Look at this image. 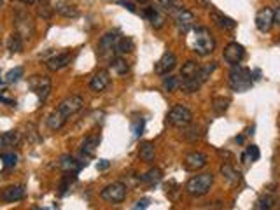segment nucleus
<instances>
[{
  "label": "nucleus",
  "mask_w": 280,
  "mask_h": 210,
  "mask_svg": "<svg viewBox=\"0 0 280 210\" xmlns=\"http://www.w3.org/2000/svg\"><path fill=\"white\" fill-rule=\"evenodd\" d=\"M275 203H277V198L273 195H263V196H259V198L256 200L254 209H258V210L273 209V207H275Z\"/></svg>",
  "instance_id": "obj_30"
},
{
  "label": "nucleus",
  "mask_w": 280,
  "mask_h": 210,
  "mask_svg": "<svg viewBox=\"0 0 280 210\" xmlns=\"http://www.w3.org/2000/svg\"><path fill=\"white\" fill-rule=\"evenodd\" d=\"M261 158V153H259L258 146H249L245 149V153L242 154V161L244 163H252V161H258Z\"/></svg>",
  "instance_id": "obj_33"
},
{
  "label": "nucleus",
  "mask_w": 280,
  "mask_h": 210,
  "mask_svg": "<svg viewBox=\"0 0 280 210\" xmlns=\"http://www.w3.org/2000/svg\"><path fill=\"white\" fill-rule=\"evenodd\" d=\"M221 175L224 177V181H228L231 186H238L242 182V174L237 172L230 163H223L221 165Z\"/></svg>",
  "instance_id": "obj_19"
},
{
  "label": "nucleus",
  "mask_w": 280,
  "mask_h": 210,
  "mask_svg": "<svg viewBox=\"0 0 280 210\" xmlns=\"http://www.w3.org/2000/svg\"><path fill=\"white\" fill-rule=\"evenodd\" d=\"M166 123L170 126H175V128H186L193 123V114L184 105H173L166 114Z\"/></svg>",
  "instance_id": "obj_5"
},
{
  "label": "nucleus",
  "mask_w": 280,
  "mask_h": 210,
  "mask_svg": "<svg viewBox=\"0 0 280 210\" xmlns=\"http://www.w3.org/2000/svg\"><path fill=\"white\" fill-rule=\"evenodd\" d=\"M179 86H180V79L179 77H172V75H168V77L163 79V89H165L166 93L175 91Z\"/></svg>",
  "instance_id": "obj_35"
},
{
  "label": "nucleus",
  "mask_w": 280,
  "mask_h": 210,
  "mask_svg": "<svg viewBox=\"0 0 280 210\" xmlns=\"http://www.w3.org/2000/svg\"><path fill=\"white\" fill-rule=\"evenodd\" d=\"M235 140H237L238 144H242V142H244V137L240 135V137H237V139H235Z\"/></svg>",
  "instance_id": "obj_50"
},
{
  "label": "nucleus",
  "mask_w": 280,
  "mask_h": 210,
  "mask_svg": "<svg viewBox=\"0 0 280 210\" xmlns=\"http://www.w3.org/2000/svg\"><path fill=\"white\" fill-rule=\"evenodd\" d=\"M214 184V175L212 174H200L194 175L193 179H189L186 184V193L189 196H203L210 191Z\"/></svg>",
  "instance_id": "obj_4"
},
{
  "label": "nucleus",
  "mask_w": 280,
  "mask_h": 210,
  "mask_svg": "<svg viewBox=\"0 0 280 210\" xmlns=\"http://www.w3.org/2000/svg\"><path fill=\"white\" fill-rule=\"evenodd\" d=\"M0 102H4V103H9V105H11V107H14L16 105V102L12 98H9L7 95H5V93H0Z\"/></svg>",
  "instance_id": "obj_43"
},
{
  "label": "nucleus",
  "mask_w": 280,
  "mask_h": 210,
  "mask_svg": "<svg viewBox=\"0 0 280 210\" xmlns=\"http://www.w3.org/2000/svg\"><path fill=\"white\" fill-rule=\"evenodd\" d=\"M177 65V58L173 53H170V51H166L165 54H163L161 58L158 60V63H156V74L159 75H168L170 72L175 68Z\"/></svg>",
  "instance_id": "obj_15"
},
{
  "label": "nucleus",
  "mask_w": 280,
  "mask_h": 210,
  "mask_svg": "<svg viewBox=\"0 0 280 210\" xmlns=\"http://www.w3.org/2000/svg\"><path fill=\"white\" fill-rule=\"evenodd\" d=\"M170 14H172V18L175 19V25L179 26L180 32H189L191 28H193L194 21H196V18H194V14L191 11H187L186 7H175L173 5L172 9H170Z\"/></svg>",
  "instance_id": "obj_9"
},
{
  "label": "nucleus",
  "mask_w": 280,
  "mask_h": 210,
  "mask_svg": "<svg viewBox=\"0 0 280 210\" xmlns=\"http://www.w3.org/2000/svg\"><path fill=\"white\" fill-rule=\"evenodd\" d=\"M60 168L63 172H74V174H77V172L83 168V163H79L74 156L65 154V156L60 158Z\"/></svg>",
  "instance_id": "obj_20"
},
{
  "label": "nucleus",
  "mask_w": 280,
  "mask_h": 210,
  "mask_svg": "<svg viewBox=\"0 0 280 210\" xmlns=\"http://www.w3.org/2000/svg\"><path fill=\"white\" fill-rule=\"evenodd\" d=\"M70 61H72V54L70 53H60V54L51 56L49 60L46 61V67H47V70H51V72H58V70H61V68L67 67Z\"/></svg>",
  "instance_id": "obj_16"
},
{
  "label": "nucleus",
  "mask_w": 280,
  "mask_h": 210,
  "mask_svg": "<svg viewBox=\"0 0 280 210\" xmlns=\"http://www.w3.org/2000/svg\"><path fill=\"white\" fill-rule=\"evenodd\" d=\"M0 82H2V77H0Z\"/></svg>",
  "instance_id": "obj_51"
},
{
  "label": "nucleus",
  "mask_w": 280,
  "mask_h": 210,
  "mask_svg": "<svg viewBox=\"0 0 280 210\" xmlns=\"http://www.w3.org/2000/svg\"><path fill=\"white\" fill-rule=\"evenodd\" d=\"M19 142H21V133H19L18 130H12V132L0 133V151L11 149V147H16Z\"/></svg>",
  "instance_id": "obj_18"
},
{
  "label": "nucleus",
  "mask_w": 280,
  "mask_h": 210,
  "mask_svg": "<svg viewBox=\"0 0 280 210\" xmlns=\"http://www.w3.org/2000/svg\"><path fill=\"white\" fill-rule=\"evenodd\" d=\"M212 107H214V112H216V114H224V112L228 111V107H230V98L217 96V98H214Z\"/></svg>",
  "instance_id": "obj_34"
},
{
  "label": "nucleus",
  "mask_w": 280,
  "mask_h": 210,
  "mask_svg": "<svg viewBox=\"0 0 280 210\" xmlns=\"http://www.w3.org/2000/svg\"><path fill=\"white\" fill-rule=\"evenodd\" d=\"M111 68L118 75H125V74H128L130 65H128V61H126L123 56H118V58H114V60H111Z\"/></svg>",
  "instance_id": "obj_28"
},
{
  "label": "nucleus",
  "mask_w": 280,
  "mask_h": 210,
  "mask_svg": "<svg viewBox=\"0 0 280 210\" xmlns=\"http://www.w3.org/2000/svg\"><path fill=\"white\" fill-rule=\"evenodd\" d=\"M210 18H212V21L223 30H233L235 26H237V21H233L231 18H228V16L221 14V12H217V11L210 12Z\"/></svg>",
  "instance_id": "obj_21"
},
{
  "label": "nucleus",
  "mask_w": 280,
  "mask_h": 210,
  "mask_svg": "<svg viewBox=\"0 0 280 210\" xmlns=\"http://www.w3.org/2000/svg\"><path fill=\"white\" fill-rule=\"evenodd\" d=\"M201 84H203V81H201L200 77L180 79V86H179V88L182 89L184 93H187V95H191V93L198 91V89L201 88Z\"/></svg>",
  "instance_id": "obj_25"
},
{
  "label": "nucleus",
  "mask_w": 280,
  "mask_h": 210,
  "mask_svg": "<svg viewBox=\"0 0 280 210\" xmlns=\"http://www.w3.org/2000/svg\"><path fill=\"white\" fill-rule=\"evenodd\" d=\"M119 35L116 32H107L105 35H102V39L98 40L97 46V54L100 58H107L112 51H116V42H118Z\"/></svg>",
  "instance_id": "obj_11"
},
{
  "label": "nucleus",
  "mask_w": 280,
  "mask_h": 210,
  "mask_svg": "<svg viewBox=\"0 0 280 210\" xmlns=\"http://www.w3.org/2000/svg\"><path fill=\"white\" fill-rule=\"evenodd\" d=\"M23 37L19 35L18 32H14L12 33L11 37H9V40H7V47H9V51L11 53H19V51L23 49Z\"/></svg>",
  "instance_id": "obj_32"
},
{
  "label": "nucleus",
  "mask_w": 280,
  "mask_h": 210,
  "mask_svg": "<svg viewBox=\"0 0 280 210\" xmlns=\"http://www.w3.org/2000/svg\"><path fill=\"white\" fill-rule=\"evenodd\" d=\"M14 26L16 32L23 37V39H30L35 33V23H33V18L30 16V12L26 11H18L14 14Z\"/></svg>",
  "instance_id": "obj_7"
},
{
  "label": "nucleus",
  "mask_w": 280,
  "mask_h": 210,
  "mask_svg": "<svg viewBox=\"0 0 280 210\" xmlns=\"http://www.w3.org/2000/svg\"><path fill=\"white\" fill-rule=\"evenodd\" d=\"M252 82H254V77H252V72L245 67H240V65H235L230 72V88L233 91L244 93L249 91L252 88Z\"/></svg>",
  "instance_id": "obj_3"
},
{
  "label": "nucleus",
  "mask_w": 280,
  "mask_h": 210,
  "mask_svg": "<svg viewBox=\"0 0 280 210\" xmlns=\"http://www.w3.org/2000/svg\"><path fill=\"white\" fill-rule=\"evenodd\" d=\"M28 88L39 96V103H44L51 93V79L47 75H32L28 79Z\"/></svg>",
  "instance_id": "obj_8"
},
{
  "label": "nucleus",
  "mask_w": 280,
  "mask_h": 210,
  "mask_svg": "<svg viewBox=\"0 0 280 210\" xmlns=\"http://www.w3.org/2000/svg\"><path fill=\"white\" fill-rule=\"evenodd\" d=\"M187 128V126H186ZM201 137V133H200V128L198 126H191L189 125V128L184 132V139L186 140H189V142H194V140H198Z\"/></svg>",
  "instance_id": "obj_38"
},
{
  "label": "nucleus",
  "mask_w": 280,
  "mask_h": 210,
  "mask_svg": "<svg viewBox=\"0 0 280 210\" xmlns=\"http://www.w3.org/2000/svg\"><path fill=\"white\" fill-rule=\"evenodd\" d=\"M191 47H193L194 53H198L200 56H207V54L214 53V49H216V40H214L210 30L205 28V26H200V28L194 30Z\"/></svg>",
  "instance_id": "obj_2"
},
{
  "label": "nucleus",
  "mask_w": 280,
  "mask_h": 210,
  "mask_svg": "<svg viewBox=\"0 0 280 210\" xmlns=\"http://www.w3.org/2000/svg\"><path fill=\"white\" fill-rule=\"evenodd\" d=\"M207 163H208V158L205 156L203 153H198V151L186 154V158H184V167H186V170H189V172L201 170V168L207 167Z\"/></svg>",
  "instance_id": "obj_12"
},
{
  "label": "nucleus",
  "mask_w": 280,
  "mask_h": 210,
  "mask_svg": "<svg viewBox=\"0 0 280 210\" xmlns=\"http://www.w3.org/2000/svg\"><path fill=\"white\" fill-rule=\"evenodd\" d=\"M273 23H275V19H273V11L270 7H263L261 11L256 14V26H258L259 32H263V33L270 32Z\"/></svg>",
  "instance_id": "obj_13"
},
{
  "label": "nucleus",
  "mask_w": 280,
  "mask_h": 210,
  "mask_svg": "<svg viewBox=\"0 0 280 210\" xmlns=\"http://www.w3.org/2000/svg\"><path fill=\"white\" fill-rule=\"evenodd\" d=\"M126 195H128V188L123 182H112V184L105 186L100 193L102 200H105L107 203H114V205L125 202Z\"/></svg>",
  "instance_id": "obj_6"
},
{
  "label": "nucleus",
  "mask_w": 280,
  "mask_h": 210,
  "mask_svg": "<svg viewBox=\"0 0 280 210\" xmlns=\"http://www.w3.org/2000/svg\"><path fill=\"white\" fill-rule=\"evenodd\" d=\"M144 16L151 21V25L154 26L156 30H159L163 25H165V16H163L156 7H147L144 11Z\"/></svg>",
  "instance_id": "obj_22"
},
{
  "label": "nucleus",
  "mask_w": 280,
  "mask_h": 210,
  "mask_svg": "<svg viewBox=\"0 0 280 210\" xmlns=\"http://www.w3.org/2000/svg\"><path fill=\"white\" fill-rule=\"evenodd\" d=\"M109 82H111V75H109V72L107 70H98L97 74L91 77L90 88H91V91L100 93V91H104V89L107 88Z\"/></svg>",
  "instance_id": "obj_17"
},
{
  "label": "nucleus",
  "mask_w": 280,
  "mask_h": 210,
  "mask_svg": "<svg viewBox=\"0 0 280 210\" xmlns=\"http://www.w3.org/2000/svg\"><path fill=\"white\" fill-rule=\"evenodd\" d=\"M0 4H2V0H0Z\"/></svg>",
  "instance_id": "obj_52"
},
{
  "label": "nucleus",
  "mask_w": 280,
  "mask_h": 210,
  "mask_svg": "<svg viewBox=\"0 0 280 210\" xmlns=\"http://www.w3.org/2000/svg\"><path fill=\"white\" fill-rule=\"evenodd\" d=\"M191 77H200V65L193 60L186 61L182 65V70H180V79H191Z\"/></svg>",
  "instance_id": "obj_24"
},
{
  "label": "nucleus",
  "mask_w": 280,
  "mask_h": 210,
  "mask_svg": "<svg viewBox=\"0 0 280 210\" xmlns=\"http://www.w3.org/2000/svg\"><path fill=\"white\" fill-rule=\"evenodd\" d=\"M163 177L161 170H158V168H151L149 172H145L142 177H140V182H144V184H156V182H159Z\"/></svg>",
  "instance_id": "obj_31"
},
{
  "label": "nucleus",
  "mask_w": 280,
  "mask_h": 210,
  "mask_svg": "<svg viewBox=\"0 0 280 210\" xmlns=\"http://www.w3.org/2000/svg\"><path fill=\"white\" fill-rule=\"evenodd\" d=\"M19 2H21V4H25V5H30V4H33L35 0H19Z\"/></svg>",
  "instance_id": "obj_48"
},
{
  "label": "nucleus",
  "mask_w": 280,
  "mask_h": 210,
  "mask_svg": "<svg viewBox=\"0 0 280 210\" xmlns=\"http://www.w3.org/2000/svg\"><path fill=\"white\" fill-rule=\"evenodd\" d=\"M0 160L4 161L5 168H14L18 165V156L14 153H2L0 154Z\"/></svg>",
  "instance_id": "obj_37"
},
{
  "label": "nucleus",
  "mask_w": 280,
  "mask_h": 210,
  "mask_svg": "<svg viewBox=\"0 0 280 210\" xmlns=\"http://www.w3.org/2000/svg\"><path fill=\"white\" fill-rule=\"evenodd\" d=\"M53 11H54V9L49 7V5H40V7H39V16H42V18L49 19L51 14H53Z\"/></svg>",
  "instance_id": "obj_40"
},
{
  "label": "nucleus",
  "mask_w": 280,
  "mask_h": 210,
  "mask_svg": "<svg viewBox=\"0 0 280 210\" xmlns=\"http://www.w3.org/2000/svg\"><path fill=\"white\" fill-rule=\"evenodd\" d=\"M159 4H161L163 7L166 9V11H170V9L175 5V0H159Z\"/></svg>",
  "instance_id": "obj_44"
},
{
  "label": "nucleus",
  "mask_w": 280,
  "mask_h": 210,
  "mask_svg": "<svg viewBox=\"0 0 280 210\" xmlns=\"http://www.w3.org/2000/svg\"><path fill=\"white\" fill-rule=\"evenodd\" d=\"M133 47H135V44H133V40L130 39V37H119L118 42H116V53H118L119 56H123V54L132 53Z\"/></svg>",
  "instance_id": "obj_27"
},
{
  "label": "nucleus",
  "mask_w": 280,
  "mask_h": 210,
  "mask_svg": "<svg viewBox=\"0 0 280 210\" xmlns=\"http://www.w3.org/2000/svg\"><path fill=\"white\" fill-rule=\"evenodd\" d=\"M139 156L142 161H145V163H151V161H154V146H152L151 142H145L140 146V151H139Z\"/></svg>",
  "instance_id": "obj_29"
},
{
  "label": "nucleus",
  "mask_w": 280,
  "mask_h": 210,
  "mask_svg": "<svg viewBox=\"0 0 280 210\" xmlns=\"http://www.w3.org/2000/svg\"><path fill=\"white\" fill-rule=\"evenodd\" d=\"M217 65L216 63H210V65H205V67H200V79L201 81H207L208 77H210V74H212L214 70H216Z\"/></svg>",
  "instance_id": "obj_39"
},
{
  "label": "nucleus",
  "mask_w": 280,
  "mask_h": 210,
  "mask_svg": "<svg viewBox=\"0 0 280 210\" xmlns=\"http://www.w3.org/2000/svg\"><path fill=\"white\" fill-rule=\"evenodd\" d=\"M273 19H275L277 25H280V5L273 11Z\"/></svg>",
  "instance_id": "obj_47"
},
{
  "label": "nucleus",
  "mask_w": 280,
  "mask_h": 210,
  "mask_svg": "<svg viewBox=\"0 0 280 210\" xmlns=\"http://www.w3.org/2000/svg\"><path fill=\"white\" fill-rule=\"evenodd\" d=\"M25 198V186H9L0 191V202L14 203Z\"/></svg>",
  "instance_id": "obj_14"
},
{
  "label": "nucleus",
  "mask_w": 280,
  "mask_h": 210,
  "mask_svg": "<svg viewBox=\"0 0 280 210\" xmlns=\"http://www.w3.org/2000/svg\"><path fill=\"white\" fill-rule=\"evenodd\" d=\"M223 56H224V61H226V63H230L231 67H235V65H240L242 60L245 58V49H244V46H240L238 42H230L226 47H224Z\"/></svg>",
  "instance_id": "obj_10"
},
{
  "label": "nucleus",
  "mask_w": 280,
  "mask_h": 210,
  "mask_svg": "<svg viewBox=\"0 0 280 210\" xmlns=\"http://www.w3.org/2000/svg\"><path fill=\"white\" fill-rule=\"evenodd\" d=\"M54 9H56L58 14H61L63 18H77V16H79V9H77L76 5H72V4H65V2H60V4H58Z\"/></svg>",
  "instance_id": "obj_26"
},
{
  "label": "nucleus",
  "mask_w": 280,
  "mask_h": 210,
  "mask_svg": "<svg viewBox=\"0 0 280 210\" xmlns=\"http://www.w3.org/2000/svg\"><path fill=\"white\" fill-rule=\"evenodd\" d=\"M23 74H25V70H23V67H16L12 68V70L7 72V75H5V82H9V84H12V82H18L19 79L23 77Z\"/></svg>",
  "instance_id": "obj_36"
},
{
  "label": "nucleus",
  "mask_w": 280,
  "mask_h": 210,
  "mask_svg": "<svg viewBox=\"0 0 280 210\" xmlns=\"http://www.w3.org/2000/svg\"><path fill=\"white\" fill-rule=\"evenodd\" d=\"M133 132H135V137H140L142 132H144V119H140L133 125Z\"/></svg>",
  "instance_id": "obj_41"
},
{
  "label": "nucleus",
  "mask_w": 280,
  "mask_h": 210,
  "mask_svg": "<svg viewBox=\"0 0 280 210\" xmlns=\"http://www.w3.org/2000/svg\"><path fill=\"white\" fill-rule=\"evenodd\" d=\"M119 4L125 5V7L128 9L130 12H135V5H133L132 2H128V0H119Z\"/></svg>",
  "instance_id": "obj_46"
},
{
  "label": "nucleus",
  "mask_w": 280,
  "mask_h": 210,
  "mask_svg": "<svg viewBox=\"0 0 280 210\" xmlns=\"http://www.w3.org/2000/svg\"><path fill=\"white\" fill-rule=\"evenodd\" d=\"M277 2H280V0H277Z\"/></svg>",
  "instance_id": "obj_53"
},
{
  "label": "nucleus",
  "mask_w": 280,
  "mask_h": 210,
  "mask_svg": "<svg viewBox=\"0 0 280 210\" xmlns=\"http://www.w3.org/2000/svg\"><path fill=\"white\" fill-rule=\"evenodd\" d=\"M137 2H139V4H149L151 0H137Z\"/></svg>",
  "instance_id": "obj_49"
},
{
  "label": "nucleus",
  "mask_w": 280,
  "mask_h": 210,
  "mask_svg": "<svg viewBox=\"0 0 280 210\" xmlns=\"http://www.w3.org/2000/svg\"><path fill=\"white\" fill-rule=\"evenodd\" d=\"M109 167H111V163H109L107 160H100V161H98V165H97V168H98V170H100V172L107 170Z\"/></svg>",
  "instance_id": "obj_45"
},
{
  "label": "nucleus",
  "mask_w": 280,
  "mask_h": 210,
  "mask_svg": "<svg viewBox=\"0 0 280 210\" xmlns=\"http://www.w3.org/2000/svg\"><path fill=\"white\" fill-rule=\"evenodd\" d=\"M149 205H151V200L142 198V200H139V202L135 203V209H147Z\"/></svg>",
  "instance_id": "obj_42"
},
{
  "label": "nucleus",
  "mask_w": 280,
  "mask_h": 210,
  "mask_svg": "<svg viewBox=\"0 0 280 210\" xmlns=\"http://www.w3.org/2000/svg\"><path fill=\"white\" fill-rule=\"evenodd\" d=\"M84 107V100L79 95H70L67 98H63L60 102L56 109L47 116V126L53 132H58L65 126V123L68 121V118H72L74 114L81 111Z\"/></svg>",
  "instance_id": "obj_1"
},
{
  "label": "nucleus",
  "mask_w": 280,
  "mask_h": 210,
  "mask_svg": "<svg viewBox=\"0 0 280 210\" xmlns=\"http://www.w3.org/2000/svg\"><path fill=\"white\" fill-rule=\"evenodd\" d=\"M98 144H100V135H88L86 139L83 140V144H81V151H83L86 156H93Z\"/></svg>",
  "instance_id": "obj_23"
}]
</instances>
